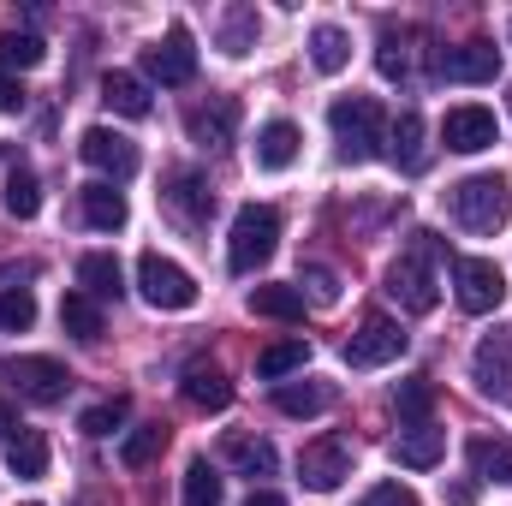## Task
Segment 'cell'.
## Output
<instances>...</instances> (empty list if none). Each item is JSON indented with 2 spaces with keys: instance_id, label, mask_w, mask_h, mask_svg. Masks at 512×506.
Masks as SVG:
<instances>
[{
  "instance_id": "1",
  "label": "cell",
  "mask_w": 512,
  "mask_h": 506,
  "mask_svg": "<svg viewBox=\"0 0 512 506\" xmlns=\"http://www.w3.org/2000/svg\"><path fill=\"white\" fill-rule=\"evenodd\" d=\"M435 233H411V245L387 262V298L405 316H429L441 304V280H435Z\"/></svg>"
},
{
  "instance_id": "2",
  "label": "cell",
  "mask_w": 512,
  "mask_h": 506,
  "mask_svg": "<svg viewBox=\"0 0 512 506\" xmlns=\"http://www.w3.org/2000/svg\"><path fill=\"white\" fill-rule=\"evenodd\" d=\"M447 215L465 233H501L512 221V179L507 173H471L447 191Z\"/></svg>"
},
{
  "instance_id": "3",
  "label": "cell",
  "mask_w": 512,
  "mask_h": 506,
  "mask_svg": "<svg viewBox=\"0 0 512 506\" xmlns=\"http://www.w3.org/2000/svg\"><path fill=\"white\" fill-rule=\"evenodd\" d=\"M328 126H334V143H340V161H352V167L376 161L387 143V114L376 96H340L328 108Z\"/></svg>"
},
{
  "instance_id": "4",
  "label": "cell",
  "mask_w": 512,
  "mask_h": 506,
  "mask_svg": "<svg viewBox=\"0 0 512 506\" xmlns=\"http://www.w3.org/2000/svg\"><path fill=\"white\" fill-rule=\"evenodd\" d=\"M274 251H280V215L268 203H245L233 215V233H227V268L233 274H256Z\"/></svg>"
},
{
  "instance_id": "5",
  "label": "cell",
  "mask_w": 512,
  "mask_h": 506,
  "mask_svg": "<svg viewBox=\"0 0 512 506\" xmlns=\"http://www.w3.org/2000/svg\"><path fill=\"white\" fill-rule=\"evenodd\" d=\"M137 292H143L149 310H191V304H197V280L161 251L137 256Z\"/></svg>"
},
{
  "instance_id": "6",
  "label": "cell",
  "mask_w": 512,
  "mask_h": 506,
  "mask_svg": "<svg viewBox=\"0 0 512 506\" xmlns=\"http://www.w3.org/2000/svg\"><path fill=\"white\" fill-rule=\"evenodd\" d=\"M453 298H459L465 316H489V310H501V298H507V274H501L489 256H459V262H453Z\"/></svg>"
},
{
  "instance_id": "7",
  "label": "cell",
  "mask_w": 512,
  "mask_h": 506,
  "mask_svg": "<svg viewBox=\"0 0 512 506\" xmlns=\"http://www.w3.org/2000/svg\"><path fill=\"white\" fill-rule=\"evenodd\" d=\"M393 358H405V328L393 316H364L358 334L346 340V364L352 370H382Z\"/></svg>"
},
{
  "instance_id": "8",
  "label": "cell",
  "mask_w": 512,
  "mask_h": 506,
  "mask_svg": "<svg viewBox=\"0 0 512 506\" xmlns=\"http://www.w3.org/2000/svg\"><path fill=\"white\" fill-rule=\"evenodd\" d=\"M143 78H155V84H191L197 78V42L185 24H173L161 42L143 48Z\"/></svg>"
},
{
  "instance_id": "9",
  "label": "cell",
  "mask_w": 512,
  "mask_h": 506,
  "mask_svg": "<svg viewBox=\"0 0 512 506\" xmlns=\"http://www.w3.org/2000/svg\"><path fill=\"white\" fill-rule=\"evenodd\" d=\"M0 376L12 381L24 399H36V405H60V399H66V387H72V376H66V364H60V358H6V364H0Z\"/></svg>"
},
{
  "instance_id": "10",
  "label": "cell",
  "mask_w": 512,
  "mask_h": 506,
  "mask_svg": "<svg viewBox=\"0 0 512 506\" xmlns=\"http://www.w3.org/2000/svg\"><path fill=\"white\" fill-rule=\"evenodd\" d=\"M298 477H304V489H316V495H334V489L352 477V447H346V441H334V435L310 441V447L298 453Z\"/></svg>"
},
{
  "instance_id": "11",
  "label": "cell",
  "mask_w": 512,
  "mask_h": 506,
  "mask_svg": "<svg viewBox=\"0 0 512 506\" xmlns=\"http://www.w3.org/2000/svg\"><path fill=\"white\" fill-rule=\"evenodd\" d=\"M435 72L447 84H495L501 78V48L495 42H459L435 54Z\"/></svg>"
},
{
  "instance_id": "12",
  "label": "cell",
  "mask_w": 512,
  "mask_h": 506,
  "mask_svg": "<svg viewBox=\"0 0 512 506\" xmlns=\"http://www.w3.org/2000/svg\"><path fill=\"white\" fill-rule=\"evenodd\" d=\"M471 381H477L483 393H495V399L512 393V322H501L495 334L477 340V352H471Z\"/></svg>"
},
{
  "instance_id": "13",
  "label": "cell",
  "mask_w": 512,
  "mask_h": 506,
  "mask_svg": "<svg viewBox=\"0 0 512 506\" xmlns=\"http://www.w3.org/2000/svg\"><path fill=\"white\" fill-rule=\"evenodd\" d=\"M495 114L489 108H477V102H465V108H447V120H441V143L453 149V155H483V149H495Z\"/></svg>"
},
{
  "instance_id": "14",
  "label": "cell",
  "mask_w": 512,
  "mask_h": 506,
  "mask_svg": "<svg viewBox=\"0 0 512 506\" xmlns=\"http://www.w3.org/2000/svg\"><path fill=\"white\" fill-rule=\"evenodd\" d=\"M78 155L114 185V179H131L137 173V143L131 137H120V131H108V126H90L84 137H78Z\"/></svg>"
},
{
  "instance_id": "15",
  "label": "cell",
  "mask_w": 512,
  "mask_h": 506,
  "mask_svg": "<svg viewBox=\"0 0 512 506\" xmlns=\"http://www.w3.org/2000/svg\"><path fill=\"white\" fill-rule=\"evenodd\" d=\"M221 459H227L239 477H251V483H262V477H274V471H280V453H274V441L245 435V429H227V435H221Z\"/></svg>"
},
{
  "instance_id": "16",
  "label": "cell",
  "mask_w": 512,
  "mask_h": 506,
  "mask_svg": "<svg viewBox=\"0 0 512 506\" xmlns=\"http://www.w3.org/2000/svg\"><path fill=\"white\" fill-rule=\"evenodd\" d=\"M185 131H191V143H203V149H227L233 131H239V102H233V96H209L203 108L185 114Z\"/></svg>"
},
{
  "instance_id": "17",
  "label": "cell",
  "mask_w": 512,
  "mask_h": 506,
  "mask_svg": "<svg viewBox=\"0 0 512 506\" xmlns=\"http://www.w3.org/2000/svg\"><path fill=\"white\" fill-rule=\"evenodd\" d=\"M161 203H167V215H173L179 227H203L209 209H215V191H209L197 173H173L167 191H161Z\"/></svg>"
},
{
  "instance_id": "18",
  "label": "cell",
  "mask_w": 512,
  "mask_h": 506,
  "mask_svg": "<svg viewBox=\"0 0 512 506\" xmlns=\"http://www.w3.org/2000/svg\"><path fill=\"white\" fill-rule=\"evenodd\" d=\"M334 399H340V387L322 381V376H298V381H280L274 387V405L286 417H322V411H334Z\"/></svg>"
},
{
  "instance_id": "19",
  "label": "cell",
  "mask_w": 512,
  "mask_h": 506,
  "mask_svg": "<svg viewBox=\"0 0 512 506\" xmlns=\"http://www.w3.org/2000/svg\"><path fill=\"white\" fill-rule=\"evenodd\" d=\"M179 393H185V405H197V411H227V405H233V381L221 376L209 358H191V364H185Z\"/></svg>"
},
{
  "instance_id": "20",
  "label": "cell",
  "mask_w": 512,
  "mask_h": 506,
  "mask_svg": "<svg viewBox=\"0 0 512 506\" xmlns=\"http://www.w3.org/2000/svg\"><path fill=\"white\" fill-rule=\"evenodd\" d=\"M441 453H447V429H435V423H411V429H399V441H393V459H399L405 471H435Z\"/></svg>"
},
{
  "instance_id": "21",
  "label": "cell",
  "mask_w": 512,
  "mask_h": 506,
  "mask_svg": "<svg viewBox=\"0 0 512 506\" xmlns=\"http://www.w3.org/2000/svg\"><path fill=\"white\" fill-rule=\"evenodd\" d=\"M298 149H304V137H298L292 120H268V126L256 131V167L262 173H286L298 161Z\"/></svg>"
},
{
  "instance_id": "22",
  "label": "cell",
  "mask_w": 512,
  "mask_h": 506,
  "mask_svg": "<svg viewBox=\"0 0 512 506\" xmlns=\"http://www.w3.org/2000/svg\"><path fill=\"white\" fill-rule=\"evenodd\" d=\"M78 292H90L96 304H108V298H120L126 292V268H120V256L114 251H90L78 262Z\"/></svg>"
},
{
  "instance_id": "23",
  "label": "cell",
  "mask_w": 512,
  "mask_h": 506,
  "mask_svg": "<svg viewBox=\"0 0 512 506\" xmlns=\"http://www.w3.org/2000/svg\"><path fill=\"white\" fill-rule=\"evenodd\" d=\"M78 209H84V221H90L96 233H120V227H126V215H131L126 197H120V191H114L108 179L84 185V191H78Z\"/></svg>"
},
{
  "instance_id": "24",
  "label": "cell",
  "mask_w": 512,
  "mask_h": 506,
  "mask_svg": "<svg viewBox=\"0 0 512 506\" xmlns=\"http://www.w3.org/2000/svg\"><path fill=\"white\" fill-rule=\"evenodd\" d=\"M465 459H471V477H483V483H512V441L507 435H471V441H465Z\"/></svg>"
},
{
  "instance_id": "25",
  "label": "cell",
  "mask_w": 512,
  "mask_h": 506,
  "mask_svg": "<svg viewBox=\"0 0 512 506\" xmlns=\"http://www.w3.org/2000/svg\"><path fill=\"white\" fill-rule=\"evenodd\" d=\"M256 36H262V18H256V6H227L221 12V30H215V42H221V54L227 60H245L256 48Z\"/></svg>"
},
{
  "instance_id": "26",
  "label": "cell",
  "mask_w": 512,
  "mask_h": 506,
  "mask_svg": "<svg viewBox=\"0 0 512 506\" xmlns=\"http://www.w3.org/2000/svg\"><path fill=\"white\" fill-rule=\"evenodd\" d=\"M102 102L120 114V120H149V84L137 72H108L102 78Z\"/></svg>"
},
{
  "instance_id": "27",
  "label": "cell",
  "mask_w": 512,
  "mask_h": 506,
  "mask_svg": "<svg viewBox=\"0 0 512 506\" xmlns=\"http://www.w3.org/2000/svg\"><path fill=\"white\" fill-rule=\"evenodd\" d=\"M304 364H310V340H304V334L274 340V346H262V352H256V376H262V381H286V376H298Z\"/></svg>"
},
{
  "instance_id": "28",
  "label": "cell",
  "mask_w": 512,
  "mask_h": 506,
  "mask_svg": "<svg viewBox=\"0 0 512 506\" xmlns=\"http://www.w3.org/2000/svg\"><path fill=\"white\" fill-rule=\"evenodd\" d=\"M6 471L24 477V483L48 477V441H42V429H18V435L6 441Z\"/></svg>"
},
{
  "instance_id": "29",
  "label": "cell",
  "mask_w": 512,
  "mask_h": 506,
  "mask_svg": "<svg viewBox=\"0 0 512 506\" xmlns=\"http://www.w3.org/2000/svg\"><path fill=\"white\" fill-rule=\"evenodd\" d=\"M310 66L328 72V78L346 72V66H352V36H346L340 24H316V30H310Z\"/></svg>"
},
{
  "instance_id": "30",
  "label": "cell",
  "mask_w": 512,
  "mask_h": 506,
  "mask_svg": "<svg viewBox=\"0 0 512 506\" xmlns=\"http://www.w3.org/2000/svg\"><path fill=\"white\" fill-rule=\"evenodd\" d=\"M60 328H66L72 340L96 346V340H102V304H96L90 292H66V298H60Z\"/></svg>"
},
{
  "instance_id": "31",
  "label": "cell",
  "mask_w": 512,
  "mask_h": 506,
  "mask_svg": "<svg viewBox=\"0 0 512 506\" xmlns=\"http://www.w3.org/2000/svg\"><path fill=\"white\" fill-rule=\"evenodd\" d=\"M387 143H393L387 155H393L405 173H417V167L429 161V155H423V114H417V108H405V114L393 120V131H387Z\"/></svg>"
},
{
  "instance_id": "32",
  "label": "cell",
  "mask_w": 512,
  "mask_h": 506,
  "mask_svg": "<svg viewBox=\"0 0 512 506\" xmlns=\"http://www.w3.org/2000/svg\"><path fill=\"white\" fill-rule=\"evenodd\" d=\"M0 209H6L12 221H36V209H42V185H36V173L12 167L6 185H0Z\"/></svg>"
},
{
  "instance_id": "33",
  "label": "cell",
  "mask_w": 512,
  "mask_h": 506,
  "mask_svg": "<svg viewBox=\"0 0 512 506\" xmlns=\"http://www.w3.org/2000/svg\"><path fill=\"white\" fill-rule=\"evenodd\" d=\"M161 447H167V423H137L126 441H120V465L126 471H143V465L161 459Z\"/></svg>"
},
{
  "instance_id": "34",
  "label": "cell",
  "mask_w": 512,
  "mask_h": 506,
  "mask_svg": "<svg viewBox=\"0 0 512 506\" xmlns=\"http://www.w3.org/2000/svg\"><path fill=\"white\" fill-rule=\"evenodd\" d=\"M42 60H48V42L36 30H0V66L6 72H30Z\"/></svg>"
},
{
  "instance_id": "35",
  "label": "cell",
  "mask_w": 512,
  "mask_h": 506,
  "mask_svg": "<svg viewBox=\"0 0 512 506\" xmlns=\"http://www.w3.org/2000/svg\"><path fill=\"white\" fill-rule=\"evenodd\" d=\"M251 310L268 322H298L304 316V292L298 286H251Z\"/></svg>"
},
{
  "instance_id": "36",
  "label": "cell",
  "mask_w": 512,
  "mask_h": 506,
  "mask_svg": "<svg viewBox=\"0 0 512 506\" xmlns=\"http://www.w3.org/2000/svg\"><path fill=\"white\" fill-rule=\"evenodd\" d=\"M227 489H221V471L209 459H191L185 465V506H221Z\"/></svg>"
},
{
  "instance_id": "37",
  "label": "cell",
  "mask_w": 512,
  "mask_h": 506,
  "mask_svg": "<svg viewBox=\"0 0 512 506\" xmlns=\"http://www.w3.org/2000/svg\"><path fill=\"white\" fill-rule=\"evenodd\" d=\"M393 405H399V417L429 423V405H435V387H429V376H405L399 387H393Z\"/></svg>"
},
{
  "instance_id": "38",
  "label": "cell",
  "mask_w": 512,
  "mask_h": 506,
  "mask_svg": "<svg viewBox=\"0 0 512 506\" xmlns=\"http://www.w3.org/2000/svg\"><path fill=\"white\" fill-rule=\"evenodd\" d=\"M30 322H36V298H30L24 286L0 292V328H6V334H24Z\"/></svg>"
},
{
  "instance_id": "39",
  "label": "cell",
  "mask_w": 512,
  "mask_h": 506,
  "mask_svg": "<svg viewBox=\"0 0 512 506\" xmlns=\"http://www.w3.org/2000/svg\"><path fill=\"white\" fill-rule=\"evenodd\" d=\"M298 286H310V304H340V274L334 268H322V262H304V274H298Z\"/></svg>"
},
{
  "instance_id": "40",
  "label": "cell",
  "mask_w": 512,
  "mask_h": 506,
  "mask_svg": "<svg viewBox=\"0 0 512 506\" xmlns=\"http://www.w3.org/2000/svg\"><path fill=\"white\" fill-rule=\"evenodd\" d=\"M120 417H126V399H108V405H90V411L78 417V429H84V435H114Z\"/></svg>"
},
{
  "instance_id": "41",
  "label": "cell",
  "mask_w": 512,
  "mask_h": 506,
  "mask_svg": "<svg viewBox=\"0 0 512 506\" xmlns=\"http://www.w3.org/2000/svg\"><path fill=\"white\" fill-rule=\"evenodd\" d=\"M376 66H382V78H411V48L387 30L382 36V48H376Z\"/></svg>"
},
{
  "instance_id": "42",
  "label": "cell",
  "mask_w": 512,
  "mask_h": 506,
  "mask_svg": "<svg viewBox=\"0 0 512 506\" xmlns=\"http://www.w3.org/2000/svg\"><path fill=\"white\" fill-rule=\"evenodd\" d=\"M364 506H417V495H411V489L393 477V483H376V489L364 495Z\"/></svg>"
},
{
  "instance_id": "43",
  "label": "cell",
  "mask_w": 512,
  "mask_h": 506,
  "mask_svg": "<svg viewBox=\"0 0 512 506\" xmlns=\"http://www.w3.org/2000/svg\"><path fill=\"white\" fill-rule=\"evenodd\" d=\"M0 114H24V84L12 72H0Z\"/></svg>"
},
{
  "instance_id": "44",
  "label": "cell",
  "mask_w": 512,
  "mask_h": 506,
  "mask_svg": "<svg viewBox=\"0 0 512 506\" xmlns=\"http://www.w3.org/2000/svg\"><path fill=\"white\" fill-rule=\"evenodd\" d=\"M12 435H18V411L0 399V441H12Z\"/></svg>"
},
{
  "instance_id": "45",
  "label": "cell",
  "mask_w": 512,
  "mask_h": 506,
  "mask_svg": "<svg viewBox=\"0 0 512 506\" xmlns=\"http://www.w3.org/2000/svg\"><path fill=\"white\" fill-rule=\"evenodd\" d=\"M245 506H286V501H280L274 489H251V501H245Z\"/></svg>"
},
{
  "instance_id": "46",
  "label": "cell",
  "mask_w": 512,
  "mask_h": 506,
  "mask_svg": "<svg viewBox=\"0 0 512 506\" xmlns=\"http://www.w3.org/2000/svg\"><path fill=\"white\" fill-rule=\"evenodd\" d=\"M477 501V483H459V489H453V506H471Z\"/></svg>"
},
{
  "instance_id": "47",
  "label": "cell",
  "mask_w": 512,
  "mask_h": 506,
  "mask_svg": "<svg viewBox=\"0 0 512 506\" xmlns=\"http://www.w3.org/2000/svg\"><path fill=\"white\" fill-rule=\"evenodd\" d=\"M507 36H512V24H507Z\"/></svg>"
}]
</instances>
